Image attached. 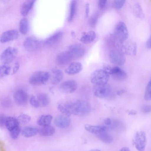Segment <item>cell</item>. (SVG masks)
<instances>
[{
  "label": "cell",
  "mask_w": 151,
  "mask_h": 151,
  "mask_svg": "<svg viewBox=\"0 0 151 151\" xmlns=\"http://www.w3.org/2000/svg\"><path fill=\"white\" fill-rule=\"evenodd\" d=\"M109 76V74L104 69H97L92 73L91 81L96 85L104 84L107 83Z\"/></svg>",
  "instance_id": "1"
},
{
  "label": "cell",
  "mask_w": 151,
  "mask_h": 151,
  "mask_svg": "<svg viewBox=\"0 0 151 151\" xmlns=\"http://www.w3.org/2000/svg\"><path fill=\"white\" fill-rule=\"evenodd\" d=\"M50 76V73L47 72L36 71L30 77L29 80V83L33 86L44 84L48 81Z\"/></svg>",
  "instance_id": "2"
},
{
  "label": "cell",
  "mask_w": 151,
  "mask_h": 151,
  "mask_svg": "<svg viewBox=\"0 0 151 151\" xmlns=\"http://www.w3.org/2000/svg\"><path fill=\"white\" fill-rule=\"evenodd\" d=\"M121 51L124 54L131 56H134L137 53V46L136 42L133 40H125L120 42Z\"/></svg>",
  "instance_id": "3"
},
{
  "label": "cell",
  "mask_w": 151,
  "mask_h": 151,
  "mask_svg": "<svg viewBox=\"0 0 151 151\" xmlns=\"http://www.w3.org/2000/svg\"><path fill=\"white\" fill-rule=\"evenodd\" d=\"M116 37L119 42L126 40L129 36V32L127 26L123 22H120L116 26L114 30Z\"/></svg>",
  "instance_id": "4"
},
{
  "label": "cell",
  "mask_w": 151,
  "mask_h": 151,
  "mask_svg": "<svg viewBox=\"0 0 151 151\" xmlns=\"http://www.w3.org/2000/svg\"><path fill=\"white\" fill-rule=\"evenodd\" d=\"M17 52V49L15 47H8L3 52L0 56L1 62L4 64L10 63L15 58Z\"/></svg>",
  "instance_id": "5"
},
{
  "label": "cell",
  "mask_w": 151,
  "mask_h": 151,
  "mask_svg": "<svg viewBox=\"0 0 151 151\" xmlns=\"http://www.w3.org/2000/svg\"><path fill=\"white\" fill-rule=\"evenodd\" d=\"M104 69L109 74L111 75L113 78L116 81H123L127 78V74L119 67L114 66L112 68L106 67Z\"/></svg>",
  "instance_id": "6"
},
{
  "label": "cell",
  "mask_w": 151,
  "mask_h": 151,
  "mask_svg": "<svg viewBox=\"0 0 151 151\" xmlns=\"http://www.w3.org/2000/svg\"><path fill=\"white\" fill-rule=\"evenodd\" d=\"M146 143L145 133L143 131H138L135 134L134 143L136 149L138 151H144Z\"/></svg>",
  "instance_id": "7"
},
{
  "label": "cell",
  "mask_w": 151,
  "mask_h": 151,
  "mask_svg": "<svg viewBox=\"0 0 151 151\" xmlns=\"http://www.w3.org/2000/svg\"><path fill=\"white\" fill-rule=\"evenodd\" d=\"M109 59L112 63L119 65L124 64L126 60L124 54L121 51L117 50H113L110 52Z\"/></svg>",
  "instance_id": "8"
},
{
  "label": "cell",
  "mask_w": 151,
  "mask_h": 151,
  "mask_svg": "<svg viewBox=\"0 0 151 151\" xmlns=\"http://www.w3.org/2000/svg\"><path fill=\"white\" fill-rule=\"evenodd\" d=\"M73 59L79 58L84 54L85 48L82 45L75 44L71 45L68 51Z\"/></svg>",
  "instance_id": "9"
},
{
  "label": "cell",
  "mask_w": 151,
  "mask_h": 151,
  "mask_svg": "<svg viewBox=\"0 0 151 151\" xmlns=\"http://www.w3.org/2000/svg\"><path fill=\"white\" fill-rule=\"evenodd\" d=\"M82 101L77 99L72 100L64 105L71 114L79 115L81 108Z\"/></svg>",
  "instance_id": "10"
},
{
  "label": "cell",
  "mask_w": 151,
  "mask_h": 151,
  "mask_svg": "<svg viewBox=\"0 0 151 151\" xmlns=\"http://www.w3.org/2000/svg\"><path fill=\"white\" fill-rule=\"evenodd\" d=\"M111 88L110 85L106 84L96 85L94 88V92L95 95L99 98H105L108 96L110 93Z\"/></svg>",
  "instance_id": "11"
},
{
  "label": "cell",
  "mask_w": 151,
  "mask_h": 151,
  "mask_svg": "<svg viewBox=\"0 0 151 151\" xmlns=\"http://www.w3.org/2000/svg\"><path fill=\"white\" fill-rule=\"evenodd\" d=\"M77 86V83L76 81L71 80L62 83L59 86V89L64 93H70L76 91Z\"/></svg>",
  "instance_id": "12"
},
{
  "label": "cell",
  "mask_w": 151,
  "mask_h": 151,
  "mask_svg": "<svg viewBox=\"0 0 151 151\" xmlns=\"http://www.w3.org/2000/svg\"><path fill=\"white\" fill-rule=\"evenodd\" d=\"M40 42L35 37L30 36L27 37L24 42V46L26 50L29 51H33L38 47Z\"/></svg>",
  "instance_id": "13"
},
{
  "label": "cell",
  "mask_w": 151,
  "mask_h": 151,
  "mask_svg": "<svg viewBox=\"0 0 151 151\" xmlns=\"http://www.w3.org/2000/svg\"><path fill=\"white\" fill-rule=\"evenodd\" d=\"M19 33L17 30L11 29L3 32L0 37V41L2 43H5L17 39L19 37Z\"/></svg>",
  "instance_id": "14"
},
{
  "label": "cell",
  "mask_w": 151,
  "mask_h": 151,
  "mask_svg": "<svg viewBox=\"0 0 151 151\" xmlns=\"http://www.w3.org/2000/svg\"><path fill=\"white\" fill-rule=\"evenodd\" d=\"M83 69L82 64L79 62H74L70 63L65 69V72L69 75H73L81 72Z\"/></svg>",
  "instance_id": "15"
},
{
  "label": "cell",
  "mask_w": 151,
  "mask_h": 151,
  "mask_svg": "<svg viewBox=\"0 0 151 151\" xmlns=\"http://www.w3.org/2000/svg\"><path fill=\"white\" fill-rule=\"evenodd\" d=\"M56 60L58 65H64L69 63L73 59L68 51H66L59 53Z\"/></svg>",
  "instance_id": "16"
},
{
  "label": "cell",
  "mask_w": 151,
  "mask_h": 151,
  "mask_svg": "<svg viewBox=\"0 0 151 151\" xmlns=\"http://www.w3.org/2000/svg\"><path fill=\"white\" fill-rule=\"evenodd\" d=\"M16 102L18 104L23 105L25 104L28 100V95L25 91L22 89L16 91L14 95Z\"/></svg>",
  "instance_id": "17"
},
{
  "label": "cell",
  "mask_w": 151,
  "mask_h": 151,
  "mask_svg": "<svg viewBox=\"0 0 151 151\" xmlns=\"http://www.w3.org/2000/svg\"><path fill=\"white\" fill-rule=\"evenodd\" d=\"M70 123V120L69 117L62 115L55 117L54 119L55 124L58 127L62 128L68 127Z\"/></svg>",
  "instance_id": "18"
},
{
  "label": "cell",
  "mask_w": 151,
  "mask_h": 151,
  "mask_svg": "<svg viewBox=\"0 0 151 151\" xmlns=\"http://www.w3.org/2000/svg\"><path fill=\"white\" fill-rule=\"evenodd\" d=\"M85 128L88 132L93 134H98L101 133L105 132L107 130L106 127L101 125H92L86 124Z\"/></svg>",
  "instance_id": "19"
},
{
  "label": "cell",
  "mask_w": 151,
  "mask_h": 151,
  "mask_svg": "<svg viewBox=\"0 0 151 151\" xmlns=\"http://www.w3.org/2000/svg\"><path fill=\"white\" fill-rule=\"evenodd\" d=\"M96 37V34L95 32L90 31L83 32L81 38L80 40L83 43L89 44L94 41Z\"/></svg>",
  "instance_id": "20"
},
{
  "label": "cell",
  "mask_w": 151,
  "mask_h": 151,
  "mask_svg": "<svg viewBox=\"0 0 151 151\" xmlns=\"http://www.w3.org/2000/svg\"><path fill=\"white\" fill-rule=\"evenodd\" d=\"M63 35V33L61 32H56L47 38L45 43L46 45H49L55 44L61 40Z\"/></svg>",
  "instance_id": "21"
},
{
  "label": "cell",
  "mask_w": 151,
  "mask_h": 151,
  "mask_svg": "<svg viewBox=\"0 0 151 151\" xmlns=\"http://www.w3.org/2000/svg\"><path fill=\"white\" fill-rule=\"evenodd\" d=\"M35 1V0H29L26 1L23 3L20 9V12L23 16H26L28 14Z\"/></svg>",
  "instance_id": "22"
},
{
  "label": "cell",
  "mask_w": 151,
  "mask_h": 151,
  "mask_svg": "<svg viewBox=\"0 0 151 151\" xmlns=\"http://www.w3.org/2000/svg\"><path fill=\"white\" fill-rule=\"evenodd\" d=\"M52 76L51 83L53 85L59 83L63 79V75L62 72L60 70L54 69L52 70Z\"/></svg>",
  "instance_id": "23"
},
{
  "label": "cell",
  "mask_w": 151,
  "mask_h": 151,
  "mask_svg": "<svg viewBox=\"0 0 151 151\" xmlns=\"http://www.w3.org/2000/svg\"><path fill=\"white\" fill-rule=\"evenodd\" d=\"M52 119V116L50 115H42L40 116L37 121V124L42 127L50 125Z\"/></svg>",
  "instance_id": "24"
},
{
  "label": "cell",
  "mask_w": 151,
  "mask_h": 151,
  "mask_svg": "<svg viewBox=\"0 0 151 151\" xmlns=\"http://www.w3.org/2000/svg\"><path fill=\"white\" fill-rule=\"evenodd\" d=\"M40 107H45L47 106L50 102V99L48 95L45 93L38 94L36 97Z\"/></svg>",
  "instance_id": "25"
},
{
  "label": "cell",
  "mask_w": 151,
  "mask_h": 151,
  "mask_svg": "<svg viewBox=\"0 0 151 151\" xmlns=\"http://www.w3.org/2000/svg\"><path fill=\"white\" fill-rule=\"evenodd\" d=\"M5 125L7 129L10 132L14 128L19 125V123L17 119L10 116L7 117Z\"/></svg>",
  "instance_id": "26"
},
{
  "label": "cell",
  "mask_w": 151,
  "mask_h": 151,
  "mask_svg": "<svg viewBox=\"0 0 151 151\" xmlns=\"http://www.w3.org/2000/svg\"><path fill=\"white\" fill-rule=\"evenodd\" d=\"M55 132V128L50 125L42 127L38 129V132L40 135L45 137L51 136L54 134Z\"/></svg>",
  "instance_id": "27"
},
{
  "label": "cell",
  "mask_w": 151,
  "mask_h": 151,
  "mask_svg": "<svg viewBox=\"0 0 151 151\" xmlns=\"http://www.w3.org/2000/svg\"><path fill=\"white\" fill-rule=\"evenodd\" d=\"M38 132V129L32 127H26L22 131L23 136L26 137H29L36 135Z\"/></svg>",
  "instance_id": "28"
},
{
  "label": "cell",
  "mask_w": 151,
  "mask_h": 151,
  "mask_svg": "<svg viewBox=\"0 0 151 151\" xmlns=\"http://www.w3.org/2000/svg\"><path fill=\"white\" fill-rule=\"evenodd\" d=\"M29 29V22L28 19L26 18H22L20 21L19 24V29L21 33L26 34Z\"/></svg>",
  "instance_id": "29"
},
{
  "label": "cell",
  "mask_w": 151,
  "mask_h": 151,
  "mask_svg": "<svg viewBox=\"0 0 151 151\" xmlns=\"http://www.w3.org/2000/svg\"><path fill=\"white\" fill-rule=\"evenodd\" d=\"M99 139L106 144L111 143L113 141V137L110 134L104 132L98 134Z\"/></svg>",
  "instance_id": "30"
},
{
  "label": "cell",
  "mask_w": 151,
  "mask_h": 151,
  "mask_svg": "<svg viewBox=\"0 0 151 151\" xmlns=\"http://www.w3.org/2000/svg\"><path fill=\"white\" fill-rule=\"evenodd\" d=\"M77 2L75 0L71 1L70 6V11L68 18V21L71 22L73 19L76 12Z\"/></svg>",
  "instance_id": "31"
},
{
  "label": "cell",
  "mask_w": 151,
  "mask_h": 151,
  "mask_svg": "<svg viewBox=\"0 0 151 151\" xmlns=\"http://www.w3.org/2000/svg\"><path fill=\"white\" fill-rule=\"evenodd\" d=\"M17 119L19 124H25L30 121L31 117L28 114H23L19 115Z\"/></svg>",
  "instance_id": "32"
},
{
  "label": "cell",
  "mask_w": 151,
  "mask_h": 151,
  "mask_svg": "<svg viewBox=\"0 0 151 151\" xmlns=\"http://www.w3.org/2000/svg\"><path fill=\"white\" fill-rule=\"evenodd\" d=\"M134 12L136 16L139 18H142L144 15L141 7L138 3H136L134 7Z\"/></svg>",
  "instance_id": "33"
},
{
  "label": "cell",
  "mask_w": 151,
  "mask_h": 151,
  "mask_svg": "<svg viewBox=\"0 0 151 151\" xmlns=\"http://www.w3.org/2000/svg\"><path fill=\"white\" fill-rule=\"evenodd\" d=\"M11 67L5 65L0 66V77H3L9 74Z\"/></svg>",
  "instance_id": "34"
},
{
  "label": "cell",
  "mask_w": 151,
  "mask_h": 151,
  "mask_svg": "<svg viewBox=\"0 0 151 151\" xmlns=\"http://www.w3.org/2000/svg\"><path fill=\"white\" fill-rule=\"evenodd\" d=\"M151 82L150 81L146 87L144 95V99L146 101H149L151 99Z\"/></svg>",
  "instance_id": "35"
},
{
  "label": "cell",
  "mask_w": 151,
  "mask_h": 151,
  "mask_svg": "<svg viewBox=\"0 0 151 151\" xmlns=\"http://www.w3.org/2000/svg\"><path fill=\"white\" fill-rule=\"evenodd\" d=\"M21 132L20 127L19 125L10 132L11 137L14 139H17Z\"/></svg>",
  "instance_id": "36"
},
{
  "label": "cell",
  "mask_w": 151,
  "mask_h": 151,
  "mask_svg": "<svg viewBox=\"0 0 151 151\" xmlns=\"http://www.w3.org/2000/svg\"><path fill=\"white\" fill-rule=\"evenodd\" d=\"M98 17L99 15L97 13H95L90 17L88 22L91 27H94L96 26Z\"/></svg>",
  "instance_id": "37"
},
{
  "label": "cell",
  "mask_w": 151,
  "mask_h": 151,
  "mask_svg": "<svg viewBox=\"0 0 151 151\" xmlns=\"http://www.w3.org/2000/svg\"><path fill=\"white\" fill-rule=\"evenodd\" d=\"M57 109L63 115L69 117L71 115L68 111L64 104H59L57 106Z\"/></svg>",
  "instance_id": "38"
},
{
  "label": "cell",
  "mask_w": 151,
  "mask_h": 151,
  "mask_svg": "<svg viewBox=\"0 0 151 151\" xmlns=\"http://www.w3.org/2000/svg\"><path fill=\"white\" fill-rule=\"evenodd\" d=\"M125 2L124 0H117L114 1L112 4V6L115 9H118L123 6Z\"/></svg>",
  "instance_id": "39"
},
{
  "label": "cell",
  "mask_w": 151,
  "mask_h": 151,
  "mask_svg": "<svg viewBox=\"0 0 151 151\" xmlns=\"http://www.w3.org/2000/svg\"><path fill=\"white\" fill-rule=\"evenodd\" d=\"M29 102L30 104L34 107L37 108L40 107L37 98L34 96L32 95L30 97Z\"/></svg>",
  "instance_id": "40"
},
{
  "label": "cell",
  "mask_w": 151,
  "mask_h": 151,
  "mask_svg": "<svg viewBox=\"0 0 151 151\" xmlns=\"http://www.w3.org/2000/svg\"><path fill=\"white\" fill-rule=\"evenodd\" d=\"M107 1L106 0H99L98 1V6L100 9H104L106 4Z\"/></svg>",
  "instance_id": "41"
},
{
  "label": "cell",
  "mask_w": 151,
  "mask_h": 151,
  "mask_svg": "<svg viewBox=\"0 0 151 151\" xmlns=\"http://www.w3.org/2000/svg\"><path fill=\"white\" fill-rule=\"evenodd\" d=\"M7 117L2 114H0V126L3 127L5 125Z\"/></svg>",
  "instance_id": "42"
},
{
  "label": "cell",
  "mask_w": 151,
  "mask_h": 151,
  "mask_svg": "<svg viewBox=\"0 0 151 151\" xmlns=\"http://www.w3.org/2000/svg\"><path fill=\"white\" fill-rule=\"evenodd\" d=\"M142 112L145 114H147L151 111V106L149 105L143 106L142 109Z\"/></svg>",
  "instance_id": "43"
},
{
  "label": "cell",
  "mask_w": 151,
  "mask_h": 151,
  "mask_svg": "<svg viewBox=\"0 0 151 151\" xmlns=\"http://www.w3.org/2000/svg\"><path fill=\"white\" fill-rule=\"evenodd\" d=\"M19 65L18 62H16L14 64L13 69V74H14L17 72L19 69Z\"/></svg>",
  "instance_id": "44"
},
{
  "label": "cell",
  "mask_w": 151,
  "mask_h": 151,
  "mask_svg": "<svg viewBox=\"0 0 151 151\" xmlns=\"http://www.w3.org/2000/svg\"><path fill=\"white\" fill-rule=\"evenodd\" d=\"M89 5L88 3H87L85 5V12L86 17H88L89 16Z\"/></svg>",
  "instance_id": "45"
},
{
  "label": "cell",
  "mask_w": 151,
  "mask_h": 151,
  "mask_svg": "<svg viewBox=\"0 0 151 151\" xmlns=\"http://www.w3.org/2000/svg\"><path fill=\"white\" fill-rule=\"evenodd\" d=\"M104 124L106 125H110L111 124V119L108 118H105L104 120Z\"/></svg>",
  "instance_id": "46"
},
{
  "label": "cell",
  "mask_w": 151,
  "mask_h": 151,
  "mask_svg": "<svg viewBox=\"0 0 151 151\" xmlns=\"http://www.w3.org/2000/svg\"><path fill=\"white\" fill-rule=\"evenodd\" d=\"M146 45L148 49L151 48V37L150 36L149 38L147 41L146 43Z\"/></svg>",
  "instance_id": "47"
},
{
  "label": "cell",
  "mask_w": 151,
  "mask_h": 151,
  "mask_svg": "<svg viewBox=\"0 0 151 151\" xmlns=\"http://www.w3.org/2000/svg\"><path fill=\"white\" fill-rule=\"evenodd\" d=\"M137 112L135 110H132L129 112V114L130 115H134L137 114Z\"/></svg>",
  "instance_id": "48"
},
{
  "label": "cell",
  "mask_w": 151,
  "mask_h": 151,
  "mask_svg": "<svg viewBox=\"0 0 151 151\" xmlns=\"http://www.w3.org/2000/svg\"><path fill=\"white\" fill-rule=\"evenodd\" d=\"M119 151H131L129 148L127 147H124L120 150Z\"/></svg>",
  "instance_id": "49"
},
{
  "label": "cell",
  "mask_w": 151,
  "mask_h": 151,
  "mask_svg": "<svg viewBox=\"0 0 151 151\" xmlns=\"http://www.w3.org/2000/svg\"><path fill=\"white\" fill-rule=\"evenodd\" d=\"M89 151H101L100 150L98 149H95L91 150Z\"/></svg>",
  "instance_id": "50"
}]
</instances>
